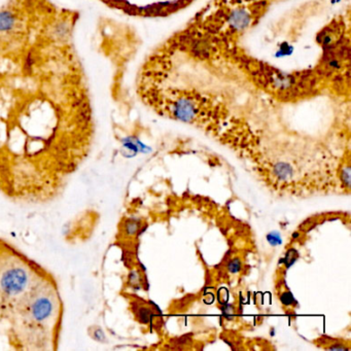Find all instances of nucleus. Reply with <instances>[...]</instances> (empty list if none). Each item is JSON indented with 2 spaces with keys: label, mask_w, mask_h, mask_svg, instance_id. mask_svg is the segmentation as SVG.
Instances as JSON below:
<instances>
[{
  "label": "nucleus",
  "mask_w": 351,
  "mask_h": 351,
  "mask_svg": "<svg viewBox=\"0 0 351 351\" xmlns=\"http://www.w3.org/2000/svg\"><path fill=\"white\" fill-rule=\"evenodd\" d=\"M27 304L20 311L22 317L20 318L26 326L29 335H37V332L47 329L48 325H54L57 315L58 301L57 295L51 287L37 290L27 299ZM22 326V327H23Z\"/></svg>",
  "instance_id": "obj_4"
},
{
  "label": "nucleus",
  "mask_w": 351,
  "mask_h": 351,
  "mask_svg": "<svg viewBox=\"0 0 351 351\" xmlns=\"http://www.w3.org/2000/svg\"><path fill=\"white\" fill-rule=\"evenodd\" d=\"M231 51L252 82L279 101H301L317 95L324 90L313 69L285 72L242 52L235 53L233 48Z\"/></svg>",
  "instance_id": "obj_1"
},
{
  "label": "nucleus",
  "mask_w": 351,
  "mask_h": 351,
  "mask_svg": "<svg viewBox=\"0 0 351 351\" xmlns=\"http://www.w3.org/2000/svg\"><path fill=\"white\" fill-rule=\"evenodd\" d=\"M125 231L127 235H134L138 231V224L134 220H128L125 226Z\"/></svg>",
  "instance_id": "obj_8"
},
{
  "label": "nucleus",
  "mask_w": 351,
  "mask_h": 351,
  "mask_svg": "<svg viewBox=\"0 0 351 351\" xmlns=\"http://www.w3.org/2000/svg\"><path fill=\"white\" fill-rule=\"evenodd\" d=\"M158 113L176 121L214 132L227 116L220 102L200 92L167 91L161 97L149 99Z\"/></svg>",
  "instance_id": "obj_2"
},
{
  "label": "nucleus",
  "mask_w": 351,
  "mask_h": 351,
  "mask_svg": "<svg viewBox=\"0 0 351 351\" xmlns=\"http://www.w3.org/2000/svg\"><path fill=\"white\" fill-rule=\"evenodd\" d=\"M268 241L271 245L273 246H276V245H279L281 244L282 242V239H281V236H280L278 233L274 232V233H271L268 235Z\"/></svg>",
  "instance_id": "obj_9"
},
{
  "label": "nucleus",
  "mask_w": 351,
  "mask_h": 351,
  "mask_svg": "<svg viewBox=\"0 0 351 351\" xmlns=\"http://www.w3.org/2000/svg\"><path fill=\"white\" fill-rule=\"evenodd\" d=\"M267 0H256L253 3L238 4L222 15V28L224 29L223 37L234 38L241 35L252 27L257 20L262 16L266 8Z\"/></svg>",
  "instance_id": "obj_5"
},
{
  "label": "nucleus",
  "mask_w": 351,
  "mask_h": 351,
  "mask_svg": "<svg viewBox=\"0 0 351 351\" xmlns=\"http://www.w3.org/2000/svg\"><path fill=\"white\" fill-rule=\"evenodd\" d=\"M349 36V23L343 16H337L329 21L316 35V43L320 48L332 47Z\"/></svg>",
  "instance_id": "obj_6"
},
{
  "label": "nucleus",
  "mask_w": 351,
  "mask_h": 351,
  "mask_svg": "<svg viewBox=\"0 0 351 351\" xmlns=\"http://www.w3.org/2000/svg\"><path fill=\"white\" fill-rule=\"evenodd\" d=\"M340 179H341V182H342L343 187H346V188H349V185H350V167H349L348 163H346V165L343 166V168L341 169Z\"/></svg>",
  "instance_id": "obj_7"
},
{
  "label": "nucleus",
  "mask_w": 351,
  "mask_h": 351,
  "mask_svg": "<svg viewBox=\"0 0 351 351\" xmlns=\"http://www.w3.org/2000/svg\"><path fill=\"white\" fill-rule=\"evenodd\" d=\"M280 300H281V302H282L285 306L292 305L293 302H294V298L292 297V295H290L289 292L283 293L281 296H280Z\"/></svg>",
  "instance_id": "obj_10"
},
{
  "label": "nucleus",
  "mask_w": 351,
  "mask_h": 351,
  "mask_svg": "<svg viewBox=\"0 0 351 351\" xmlns=\"http://www.w3.org/2000/svg\"><path fill=\"white\" fill-rule=\"evenodd\" d=\"M323 89L340 96L350 92V39L344 38L338 45L324 49L313 68Z\"/></svg>",
  "instance_id": "obj_3"
}]
</instances>
